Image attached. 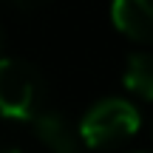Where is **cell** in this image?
<instances>
[{
  "label": "cell",
  "instance_id": "1",
  "mask_svg": "<svg viewBox=\"0 0 153 153\" xmlns=\"http://www.w3.org/2000/svg\"><path fill=\"white\" fill-rule=\"evenodd\" d=\"M43 76L31 62L0 57V116L26 122L43 111Z\"/></svg>",
  "mask_w": 153,
  "mask_h": 153
},
{
  "label": "cell",
  "instance_id": "2",
  "mask_svg": "<svg viewBox=\"0 0 153 153\" xmlns=\"http://www.w3.org/2000/svg\"><path fill=\"white\" fill-rule=\"evenodd\" d=\"M79 139L88 148H111L125 139H131L139 131V111L128 99L108 97L88 108V114L79 119Z\"/></svg>",
  "mask_w": 153,
  "mask_h": 153
},
{
  "label": "cell",
  "instance_id": "3",
  "mask_svg": "<svg viewBox=\"0 0 153 153\" xmlns=\"http://www.w3.org/2000/svg\"><path fill=\"white\" fill-rule=\"evenodd\" d=\"M111 20L125 37L153 45V0H114Z\"/></svg>",
  "mask_w": 153,
  "mask_h": 153
},
{
  "label": "cell",
  "instance_id": "4",
  "mask_svg": "<svg viewBox=\"0 0 153 153\" xmlns=\"http://www.w3.org/2000/svg\"><path fill=\"white\" fill-rule=\"evenodd\" d=\"M34 133L51 153H79L82 148L79 128H74L60 111H40L34 116Z\"/></svg>",
  "mask_w": 153,
  "mask_h": 153
},
{
  "label": "cell",
  "instance_id": "5",
  "mask_svg": "<svg viewBox=\"0 0 153 153\" xmlns=\"http://www.w3.org/2000/svg\"><path fill=\"white\" fill-rule=\"evenodd\" d=\"M122 82L131 94L153 102V54L148 51H136V54L128 57L125 74H122Z\"/></svg>",
  "mask_w": 153,
  "mask_h": 153
},
{
  "label": "cell",
  "instance_id": "6",
  "mask_svg": "<svg viewBox=\"0 0 153 153\" xmlns=\"http://www.w3.org/2000/svg\"><path fill=\"white\" fill-rule=\"evenodd\" d=\"M48 0H14V6H20V9L31 11V9H40V6H45Z\"/></svg>",
  "mask_w": 153,
  "mask_h": 153
},
{
  "label": "cell",
  "instance_id": "7",
  "mask_svg": "<svg viewBox=\"0 0 153 153\" xmlns=\"http://www.w3.org/2000/svg\"><path fill=\"white\" fill-rule=\"evenodd\" d=\"M0 57H3V31H0Z\"/></svg>",
  "mask_w": 153,
  "mask_h": 153
},
{
  "label": "cell",
  "instance_id": "8",
  "mask_svg": "<svg viewBox=\"0 0 153 153\" xmlns=\"http://www.w3.org/2000/svg\"><path fill=\"white\" fill-rule=\"evenodd\" d=\"M6 153H20V150H6Z\"/></svg>",
  "mask_w": 153,
  "mask_h": 153
}]
</instances>
